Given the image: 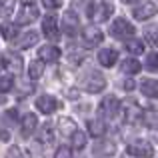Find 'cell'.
Returning a JSON list of instances; mask_svg holds the SVG:
<instances>
[{"label":"cell","instance_id":"cell-1","mask_svg":"<svg viewBox=\"0 0 158 158\" xmlns=\"http://www.w3.org/2000/svg\"><path fill=\"white\" fill-rule=\"evenodd\" d=\"M82 88L90 94H98L106 88V78L98 70H90V72H86L82 76Z\"/></svg>","mask_w":158,"mask_h":158},{"label":"cell","instance_id":"cell-2","mask_svg":"<svg viewBox=\"0 0 158 158\" xmlns=\"http://www.w3.org/2000/svg\"><path fill=\"white\" fill-rule=\"evenodd\" d=\"M134 32H136L134 26H132L126 18H116L114 22H112V26H110V34L114 36V38H118V40L132 38V36H134Z\"/></svg>","mask_w":158,"mask_h":158},{"label":"cell","instance_id":"cell-3","mask_svg":"<svg viewBox=\"0 0 158 158\" xmlns=\"http://www.w3.org/2000/svg\"><path fill=\"white\" fill-rule=\"evenodd\" d=\"M118 112H120V100L114 96V94H108L106 98H102V100H100V106H98V114H100L102 118L110 120V118H114Z\"/></svg>","mask_w":158,"mask_h":158},{"label":"cell","instance_id":"cell-4","mask_svg":"<svg viewBox=\"0 0 158 158\" xmlns=\"http://www.w3.org/2000/svg\"><path fill=\"white\" fill-rule=\"evenodd\" d=\"M128 154L138 156V158H152L154 156V146H152L148 140H134V142L128 144Z\"/></svg>","mask_w":158,"mask_h":158},{"label":"cell","instance_id":"cell-5","mask_svg":"<svg viewBox=\"0 0 158 158\" xmlns=\"http://www.w3.org/2000/svg\"><path fill=\"white\" fill-rule=\"evenodd\" d=\"M120 108H122V118L126 120L128 124H136L140 118H142V108H140V104H138V102H134V100L122 102Z\"/></svg>","mask_w":158,"mask_h":158},{"label":"cell","instance_id":"cell-6","mask_svg":"<svg viewBox=\"0 0 158 158\" xmlns=\"http://www.w3.org/2000/svg\"><path fill=\"white\" fill-rule=\"evenodd\" d=\"M0 66L2 68H6L10 74H20L22 72V58H20V54H14V52H6L0 56Z\"/></svg>","mask_w":158,"mask_h":158},{"label":"cell","instance_id":"cell-7","mask_svg":"<svg viewBox=\"0 0 158 158\" xmlns=\"http://www.w3.org/2000/svg\"><path fill=\"white\" fill-rule=\"evenodd\" d=\"M38 6L32 2H24L20 6L18 14H16V24H32L36 18H38Z\"/></svg>","mask_w":158,"mask_h":158},{"label":"cell","instance_id":"cell-8","mask_svg":"<svg viewBox=\"0 0 158 158\" xmlns=\"http://www.w3.org/2000/svg\"><path fill=\"white\" fill-rule=\"evenodd\" d=\"M114 8H112L110 2H92V10H90V18L94 22H106L108 18L112 16Z\"/></svg>","mask_w":158,"mask_h":158},{"label":"cell","instance_id":"cell-9","mask_svg":"<svg viewBox=\"0 0 158 158\" xmlns=\"http://www.w3.org/2000/svg\"><path fill=\"white\" fill-rule=\"evenodd\" d=\"M42 32H44V36H46V38L50 40V42H56L58 36H60L56 16H52V14L44 16V18H42Z\"/></svg>","mask_w":158,"mask_h":158},{"label":"cell","instance_id":"cell-10","mask_svg":"<svg viewBox=\"0 0 158 158\" xmlns=\"http://www.w3.org/2000/svg\"><path fill=\"white\" fill-rule=\"evenodd\" d=\"M36 108H38L42 114H52V112H56L58 108H60V102L54 96H50V94H42V96L36 98Z\"/></svg>","mask_w":158,"mask_h":158},{"label":"cell","instance_id":"cell-11","mask_svg":"<svg viewBox=\"0 0 158 158\" xmlns=\"http://www.w3.org/2000/svg\"><path fill=\"white\" fill-rule=\"evenodd\" d=\"M82 42L88 48L98 46V44L102 42V30L96 28V26H86L84 30H82Z\"/></svg>","mask_w":158,"mask_h":158},{"label":"cell","instance_id":"cell-12","mask_svg":"<svg viewBox=\"0 0 158 158\" xmlns=\"http://www.w3.org/2000/svg\"><path fill=\"white\" fill-rule=\"evenodd\" d=\"M36 126H38V118H36V114L28 112V114L22 116V120H20V132H22L24 138H28V136L34 134Z\"/></svg>","mask_w":158,"mask_h":158},{"label":"cell","instance_id":"cell-13","mask_svg":"<svg viewBox=\"0 0 158 158\" xmlns=\"http://www.w3.org/2000/svg\"><path fill=\"white\" fill-rule=\"evenodd\" d=\"M62 28H64V32L66 34H76V30H78V16H76V12L74 10H66L64 12V18H62Z\"/></svg>","mask_w":158,"mask_h":158},{"label":"cell","instance_id":"cell-14","mask_svg":"<svg viewBox=\"0 0 158 158\" xmlns=\"http://www.w3.org/2000/svg\"><path fill=\"white\" fill-rule=\"evenodd\" d=\"M132 14H134L136 20H148L156 14V4L154 2H144V4H140L138 8H134Z\"/></svg>","mask_w":158,"mask_h":158},{"label":"cell","instance_id":"cell-15","mask_svg":"<svg viewBox=\"0 0 158 158\" xmlns=\"http://www.w3.org/2000/svg\"><path fill=\"white\" fill-rule=\"evenodd\" d=\"M38 56L42 62H56L60 58V48L54 46V44H46L38 50Z\"/></svg>","mask_w":158,"mask_h":158},{"label":"cell","instance_id":"cell-16","mask_svg":"<svg viewBox=\"0 0 158 158\" xmlns=\"http://www.w3.org/2000/svg\"><path fill=\"white\" fill-rule=\"evenodd\" d=\"M116 60H118V52H116L114 48H102V50L98 52V62H100L102 66H106V68L114 66Z\"/></svg>","mask_w":158,"mask_h":158},{"label":"cell","instance_id":"cell-17","mask_svg":"<svg viewBox=\"0 0 158 158\" xmlns=\"http://www.w3.org/2000/svg\"><path fill=\"white\" fill-rule=\"evenodd\" d=\"M140 90H142L144 96L156 98V100H158V80H152V78H144V80H140Z\"/></svg>","mask_w":158,"mask_h":158},{"label":"cell","instance_id":"cell-18","mask_svg":"<svg viewBox=\"0 0 158 158\" xmlns=\"http://www.w3.org/2000/svg\"><path fill=\"white\" fill-rule=\"evenodd\" d=\"M56 128H58V134L72 136L74 132H76V122L70 120V118H60V120H58V124H56Z\"/></svg>","mask_w":158,"mask_h":158},{"label":"cell","instance_id":"cell-19","mask_svg":"<svg viewBox=\"0 0 158 158\" xmlns=\"http://www.w3.org/2000/svg\"><path fill=\"white\" fill-rule=\"evenodd\" d=\"M88 132L90 136H94V138H102V136L106 134V124L102 122V120H88Z\"/></svg>","mask_w":158,"mask_h":158},{"label":"cell","instance_id":"cell-20","mask_svg":"<svg viewBox=\"0 0 158 158\" xmlns=\"http://www.w3.org/2000/svg\"><path fill=\"white\" fill-rule=\"evenodd\" d=\"M94 152L102 156H112V154H116V144L110 142V140H100L96 144V148H94Z\"/></svg>","mask_w":158,"mask_h":158},{"label":"cell","instance_id":"cell-21","mask_svg":"<svg viewBox=\"0 0 158 158\" xmlns=\"http://www.w3.org/2000/svg\"><path fill=\"white\" fill-rule=\"evenodd\" d=\"M140 62L136 60V58H126V60H122V72L128 74V76H132V74H138L140 72Z\"/></svg>","mask_w":158,"mask_h":158},{"label":"cell","instance_id":"cell-22","mask_svg":"<svg viewBox=\"0 0 158 158\" xmlns=\"http://www.w3.org/2000/svg\"><path fill=\"white\" fill-rule=\"evenodd\" d=\"M36 42H38V34H36V32H26V34H22L18 38L16 46L18 48H30V46H34Z\"/></svg>","mask_w":158,"mask_h":158},{"label":"cell","instance_id":"cell-23","mask_svg":"<svg viewBox=\"0 0 158 158\" xmlns=\"http://www.w3.org/2000/svg\"><path fill=\"white\" fill-rule=\"evenodd\" d=\"M0 32H2V36L6 40H14L18 36V26L12 22H2L0 24Z\"/></svg>","mask_w":158,"mask_h":158},{"label":"cell","instance_id":"cell-24","mask_svg":"<svg viewBox=\"0 0 158 158\" xmlns=\"http://www.w3.org/2000/svg\"><path fill=\"white\" fill-rule=\"evenodd\" d=\"M42 72H44V62L42 60H32L30 66H28V76L32 80H38L42 76Z\"/></svg>","mask_w":158,"mask_h":158},{"label":"cell","instance_id":"cell-25","mask_svg":"<svg viewBox=\"0 0 158 158\" xmlns=\"http://www.w3.org/2000/svg\"><path fill=\"white\" fill-rule=\"evenodd\" d=\"M144 38H146L148 44L158 46V24H150V26L144 28Z\"/></svg>","mask_w":158,"mask_h":158},{"label":"cell","instance_id":"cell-26","mask_svg":"<svg viewBox=\"0 0 158 158\" xmlns=\"http://www.w3.org/2000/svg\"><path fill=\"white\" fill-rule=\"evenodd\" d=\"M70 140H72L74 150H82V148L86 146V134H84V132H80V130L74 132V134L70 136Z\"/></svg>","mask_w":158,"mask_h":158},{"label":"cell","instance_id":"cell-27","mask_svg":"<svg viewBox=\"0 0 158 158\" xmlns=\"http://www.w3.org/2000/svg\"><path fill=\"white\" fill-rule=\"evenodd\" d=\"M126 50L130 54H142L144 52V42H140V40H136V38H128L126 40Z\"/></svg>","mask_w":158,"mask_h":158},{"label":"cell","instance_id":"cell-28","mask_svg":"<svg viewBox=\"0 0 158 158\" xmlns=\"http://www.w3.org/2000/svg\"><path fill=\"white\" fill-rule=\"evenodd\" d=\"M14 10V0H0V18L8 16Z\"/></svg>","mask_w":158,"mask_h":158},{"label":"cell","instance_id":"cell-29","mask_svg":"<svg viewBox=\"0 0 158 158\" xmlns=\"http://www.w3.org/2000/svg\"><path fill=\"white\" fill-rule=\"evenodd\" d=\"M12 86H14V78H12V74H6V76L0 78V92H8Z\"/></svg>","mask_w":158,"mask_h":158},{"label":"cell","instance_id":"cell-30","mask_svg":"<svg viewBox=\"0 0 158 158\" xmlns=\"http://www.w3.org/2000/svg\"><path fill=\"white\" fill-rule=\"evenodd\" d=\"M146 68L148 70H158V52H152L146 58Z\"/></svg>","mask_w":158,"mask_h":158},{"label":"cell","instance_id":"cell-31","mask_svg":"<svg viewBox=\"0 0 158 158\" xmlns=\"http://www.w3.org/2000/svg\"><path fill=\"white\" fill-rule=\"evenodd\" d=\"M54 158H72V150L68 146H58V150L54 152Z\"/></svg>","mask_w":158,"mask_h":158},{"label":"cell","instance_id":"cell-32","mask_svg":"<svg viewBox=\"0 0 158 158\" xmlns=\"http://www.w3.org/2000/svg\"><path fill=\"white\" fill-rule=\"evenodd\" d=\"M42 6L48 8V10H54V8L62 6V0H42Z\"/></svg>","mask_w":158,"mask_h":158},{"label":"cell","instance_id":"cell-33","mask_svg":"<svg viewBox=\"0 0 158 158\" xmlns=\"http://www.w3.org/2000/svg\"><path fill=\"white\" fill-rule=\"evenodd\" d=\"M6 158H22V154H20V148L12 146V148H10V152L6 154Z\"/></svg>","mask_w":158,"mask_h":158},{"label":"cell","instance_id":"cell-34","mask_svg":"<svg viewBox=\"0 0 158 158\" xmlns=\"http://www.w3.org/2000/svg\"><path fill=\"white\" fill-rule=\"evenodd\" d=\"M4 118H6V120H10V124H14V122H16V110H14V108H12V110H6Z\"/></svg>","mask_w":158,"mask_h":158},{"label":"cell","instance_id":"cell-35","mask_svg":"<svg viewBox=\"0 0 158 158\" xmlns=\"http://www.w3.org/2000/svg\"><path fill=\"white\" fill-rule=\"evenodd\" d=\"M0 140H4V142H8V140H10V134H8V130L0 128Z\"/></svg>","mask_w":158,"mask_h":158},{"label":"cell","instance_id":"cell-36","mask_svg":"<svg viewBox=\"0 0 158 158\" xmlns=\"http://www.w3.org/2000/svg\"><path fill=\"white\" fill-rule=\"evenodd\" d=\"M122 86H124V88H126V90H132V88H136L134 80H124V82H122Z\"/></svg>","mask_w":158,"mask_h":158},{"label":"cell","instance_id":"cell-37","mask_svg":"<svg viewBox=\"0 0 158 158\" xmlns=\"http://www.w3.org/2000/svg\"><path fill=\"white\" fill-rule=\"evenodd\" d=\"M122 2H124V4H136L138 0H122Z\"/></svg>","mask_w":158,"mask_h":158},{"label":"cell","instance_id":"cell-38","mask_svg":"<svg viewBox=\"0 0 158 158\" xmlns=\"http://www.w3.org/2000/svg\"><path fill=\"white\" fill-rule=\"evenodd\" d=\"M2 102H6V96H4V94H0V104H2Z\"/></svg>","mask_w":158,"mask_h":158}]
</instances>
